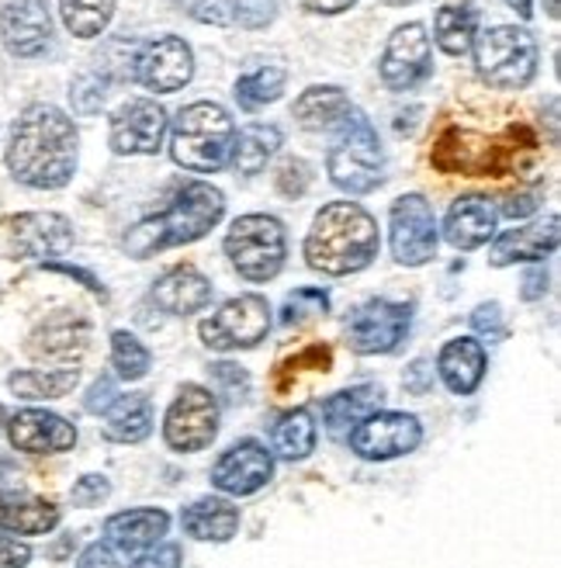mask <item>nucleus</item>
I'll list each match as a JSON object with an SVG mask.
<instances>
[{"instance_id":"f257e3e1","label":"nucleus","mask_w":561,"mask_h":568,"mask_svg":"<svg viewBox=\"0 0 561 568\" xmlns=\"http://www.w3.org/2000/svg\"><path fill=\"white\" fill-rule=\"evenodd\" d=\"M8 170L14 181L39 191H55L70 184L76 170V129L60 108H24V115L11 129Z\"/></svg>"},{"instance_id":"f03ea898","label":"nucleus","mask_w":561,"mask_h":568,"mask_svg":"<svg viewBox=\"0 0 561 568\" xmlns=\"http://www.w3.org/2000/svg\"><path fill=\"white\" fill-rule=\"evenodd\" d=\"M378 246V225L368 212L357 202H333L316 215L305 236V261L313 271L344 277L371 267Z\"/></svg>"},{"instance_id":"7ed1b4c3","label":"nucleus","mask_w":561,"mask_h":568,"mask_svg":"<svg viewBox=\"0 0 561 568\" xmlns=\"http://www.w3.org/2000/svg\"><path fill=\"white\" fill-rule=\"evenodd\" d=\"M222 212H226V197H222V191L212 184H202V181H191L171 197V205L163 212L132 225L125 236V250L132 257L146 261L160 250L194 243L215 230Z\"/></svg>"},{"instance_id":"20e7f679","label":"nucleus","mask_w":561,"mask_h":568,"mask_svg":"<svg viewBox=\"0 0 561 568\" xmlns=\"http://www.w3.org/2000/svg\"><path fill=\"white\" fill-rule=\"evenodd\" d=\"M236 125L230 111L212 101H194L181 108L171 132V156L194 174H215L230 163Z\"/></svg>"},{"instance_id":"39448f33","label":"nucleus","mask_w":561,"mask_h":568,"mask_svg":"<svg viewBox=\"0 0 561 568\" xmlns=\"http://www.w3.org/2000/svg\"><path fill=\"white\" fill-rule=\"evenodd\" d=\"M329 178L336 187H344L350 194H368L385 181V150L378 129L364 111H347V119L340 122L333 146H329Z\"/></svg>"},{"instance_id":"423d86ee","label":"nucleus","mask_w":561,"mask_h":568,"mask_svg":"<svg viewBox=\"0 0 561 568\" xmlns=\"http://www.w3.org/2000/svg\"><path fill=\"white\" fill-rule=\"evenodd\" d=\"M475 67L499 91H520L538 73V42L527 28L499 24L475 39Z\"/></svg>"},{"instance_id":"0eeeda50","label":"nucleus","mask_w":561,"mask_h":568,"mask_svg":"<svg viewBox=\"0 0 561 568\" xmlns=\"http://www.w3.org/2000/svg\"><path fill=\"white\" fill-rule=\"evenodd\" d=\"M226 253L233 267L239 271V277L264 284L285 267V257H288L285 225L274 215H243L226 233Z\"/></svg>"},{"instance_id":"6e6552de","label":"nucleus","mask_w":561,"mask_h":568,"mask_svg":"<svg viewBox=\"0 0 561 568\" xmlns=\"http://www.w3.org/2000/svg\"><path fill=\"white\" fill-rule=\"evenodd\" d=\"M271 329V305L264 295H236L222 302L202 323V344L208 351H249L257 347Z\"/></svg>"},{"instance_id":"1a4fd4ad","label":"nucleus","mask_w":561,"mask_h":568,"mask_svg":"<svg viewBox=\"0 0 561 568\" xmlns=\"http://www.w3.org/2000/svg\"><path fill=\"white\" fill-rule=\"evenodd\" d=\"M218 434V399L205 385H184L163 416V440L177 454L205 450Z\"/></svg>"},{"instance_id":"9d476101","label":"nucleus","mask_w":561,"mask_h":568,"mask_svg":"<svg viewBox=\"0 0 561 568\" xmlns=\"http://www.w3.org/2000/svg\"><path fill=\"white\" fill-rule=\"evenodd\" d=\"M412 326V305L371 298L350 312L347 320V344L357 354H391Z\"/></svg>"},{"instance_id":"9b49d317","label":"nucleus","mask_w":561,"mask_h":568,"mask_svg":"<svg viewBox=\"0 0 561 568\" xmlns=\"http://www.w3.org/2000/svg\"><path fill=\"white\" fill-rule=\"evenodd\" d=\"M350 437V450L364 462H391L416 450L424 440V426L409 413H371L364 416Z\"/></svg>"},{"instance_id":"f8f14e48","label":"nucleus","mask_w":561,"mask_h":568,"mask_svg":"<svg viewBox=\"0 0 561 568\" xmlns=\"http://www.w3.org/2000/svg\"><path fill=\"white\" fill-rule=\"evenodd\" d=\"M194 77V52L177 36H160L146 45L135 49L132 60V80L156 94H177L187 88Z\"/></svg>"},{"instance_id":"ddd939ff","label":"nucleus","mask_w":561,"mask_h":568,"mask_svg":"<svg viewBox=\"0 0 561 568\" xmlns=\"http://www.w3.org/2000/svg\"><path fill=\"white\" fill-rule=\"evenodd\" d=\"M391 253L406 267H424L437 253V219L424 194H402L391 205Z\"/></svg>"},{"instance_id":"4468645a","label":"nucleus","mask_w":561,"mask_h":568,"mask_svg":"<svg viewBox=\"0 0 561 568\" xmlns=\"http://www.w3.org/2000/svg\"><path fill=\"white\" fill-rule=\"evenodd\" d=\"M434 73V45L424 24H402L391 32L381 55V80L391 91H412Z\"/></svg>"},{"instance_id":"2eb2a0df","label":"nucleus","mask_w":561,"mask_h":568,"mask_svg":"<svg viewBox=\"0 0 561 568\" xmlns=\"http://www.w3.org/2000/svg\"><path fill=\"white\" fill-rule=\"evenodd\" d=\"M166 135V111L156 101H129L111 115L108 142L119 156H153Z\"/></svg>"},{"instance_id":"dca6fc26","label":"nucleus","mask_w":561,"mask_h":568,"mask_svg":"<svg viewBox=\"0 0 561 568\" xmlns=\"http://www.w3.org/2000/svg\"><path fill=\"white\" fill-rule=\"evenodd\" d=\"M274 478V458L261 440L233 444L212 468V486L226 496H254Z\"/></svg>"},{"instance_id":"f3484780","label":"nucleus","mask_w":561,"mask_h":568,"mask_svg":"<svg viewBox=\"0 0 561 568\" xmlns=\"http://www.w3.org/2000/svg\"><path fill=\"white\" fill-rule=\"evenodd\" d=\"M0 36L4 45L21 55V60H35L52 42V18L45 0H11L0 11Z\"/></svg>"},{"instance_id":"a211bd4d","label":"nucleus","mask_w":561,"mask_h":568,"mask_svg":"<svg viewBox=\"0 0 561 568\" xmlns=\"http://www.w3.org/2000/svg\"><path fill=\"white\" fill-rule=\"evenodd\" d=\"M166 530H171V517H166V509L143 506V509H125V514L108 517L104 541L132 565L139 555H146L150 548H156Z\"/></svg>"},{"instance_id":"6ab92c4d","label":"nucleus","mask_w":561,"mask_h":568,"mask_svg":"<svg viewBox=\"0 0 561 568\" xmlns=\"http://www.w3.org/2000/svg\"><path fill=\"white\" fill-rule=\"evenodd\" d=\"M11 243H14V253H21L28 261H49L73 246V225L70 219L55 212L18 215L11 222Z\"/></svg>"},{"instance_id":"aec40b11","label":"nucleus","mask_w":561,"mask_h":568,"mask_svg":"<svg viewBox=\"0 0 561 568\" xmlns=\"http://www.w3.org/2000/svg\"><path fill=\"white\" fill-rule=\"evenodd\" d=\"M8 437L24 454H63L76 444L73 423L45 409H21L8 419Z\"/></svg>"},{"instance_id":"412c9836","label":"nucleus","mask_w":561,"mask_h":568,"mask_svg":"<svg viewBox=\"0 0 561 568\" xmlns=\"http://www.w3.org/2000/svg\"><path fill=\"white\" fill-rule=\"evenodd\" d=\"M554 250H558V219L551 215L544 222H530L520 225V230H507L502 236H496L489 250V264L510 267L517 261H544Z\"/></svg>"},{"instance_id":"4be33fe9","label":"nucleus","mask_w":561,"mask_h":568,"mask_svg":"<svg viewBox=\"0 0 561 568\" xmlns=\"http://www.w3.org/2000/svg\"><path fill=\"white\" fill-rule=\"evenodd\" d=\"M496 222L499 212L489 205V197H458L451 212H447L443 236L458 250H479L496 236Z\"/></svg>"},{"instance_id":"5701e85b","label":"nucleus","mask_w":561,"mask_h":568,"mask_svg":"<svg viewBox=\"0 0 561 568\" xmlns=\"http://www.w3.org/2000/svg\"><path fill=\"white\" fill-rule=\"evenodd\" d=\"M88 339H91L88 320L73 316V312H60V316L45 320L35 329L28 351H32V357H39V361H73L88 351Z\"/></svg>"},{"instance_id":"b1692460","label":"nucleus","mask_w":561,"mask_h":568,"mask_svg":"<svg viewBox=\"0 0 561 568\" xmlns=\"http://www.w3.org/2000/svg\"><path fill=\"white\" fill-rule=\"evenodd\" d=\"M153 302L171 316H191L212 302V281L194 267H174L153 284Z\"/></svg>"},{"instance_id":"393cba45","label":"nucleus","mask_w":561,"mask_h":568,"mask_svg":"<svg viewBox=\"0 0 561 568\" xmlns=\"http://www.w3.org/2000/svg\"><path fill=\"white\" fill-rule=\"evenodd\" d=\"M437 372L455 395H471L486 378V347L471 336H458L440 351Z\"/></svg>"},{"instance_id":"a878e982","label":"nucleus","mask_w":561,"mask_h":568,"mask_svg":"<svg viewBox=\"0 0 561 568\" xmlns=\"http://www.w3.org/2000/svg\"><path fill=\"white\" fill-rule=\"evenodd\" d=\"M181 527L194 541H230L239 530V509L222 496H202L181 509Z\"/></svg>"},{"instance_id":"bb28decb","label":"nucleus","mask_w":561,"mask_h":568,"mask_svg":"<svg viewBox=\"0 0 561 568\" xmlns=\"http://www.w3.org/2000/svg\"><path fill=\"white\" fill-rule=\"evenodd\" d=\"M381 406V388L378 385H357L347 392H336L323 403V423H326V434L329 437H347L354 426L378 413Z\"/></svg>"},{"instance_id":"cd10ccee","label":"nucleus","mask_w":561,"mask_h":568,"mask_svg":"<svg viewBox=\"0 0 561 568\" xmlns=\"http://www.w3.org/2000/svg\"><path fill=\"white\" fill-rule=\"evenodd\" d=\"M104 434L119 444H139L153 434V403L150 395H119L104 413Z\"/></svg>"},{"instance_id":"c85d7f7f","label":"nucleus","mask_w":561,"mask_h":568,"mask_svg":"<svg viewBox=\"0 0 561 568\" xmlns=\"http://www.w3.org/2000/svg\"><path fill=\"white\" fill-rule=\"evenodd\" d=\"M60 524V509L49 499L0 493V530L11 534H49Z\"/></svg>"},{"instance_id":"c756f323","label":"nucleus","mask_w":561,"mask_h":568,"mask_svg":"<svg viewBox=\"0 0 561 568\" xmlns=\"http://www.w3.org/2000/svg\"><path fill=\"white\" fill-rule=\"evenodd\" d=\"M347 111H350V98L340 88H308L295 101L292 115L302 129L323 132V129L340 125L347 119Z\"/></svg>"},{"instance_id":"7c9ffc66","label":"nucleus","mask_w":561,"mask_h":568,"mask_svg":"<svg viewBox=\"0 0 561 568\" xmlns=\"http://www.w3.org/2000/svg\"><path fill=\"white\" fill-rule=\"evenodd\" d=\"M80 382L76 367H49V372H39V367H28V372H14L8 378L11 392L18 399L28 403H42V399H63L67 392H73Z\"/></svg>"},{"instance_id":"2f4dec72","label":"nucleus","mask_w":561,"mask_h":568,"mask_svg":"<svg viewBox=\"0 0 561 568\" xmlns=\"http://www.w3.org/2000/svg\"><path fill=\"white\" fill-rule=\"evenodd\" d=\"M434 36L447 55H465L479 36V11L465 0L461 4H443L434 18Z\"/></svg>"},{"instance_id":"473e14b6","label":"nucleus","mask_w":561,"mask_h":568,"mask_svg":"<svg viewBox=\"0 0 561 568\" xmlns=\"http://www.w3.org/2000/svg\"><path fill=\"white\" fill-rule=\"evenodd\" d=\"M280 146V129L277 125H246L236 139H233V153L230 163L239 170V174H261L264 163L277 153Z\"/></svg>"},{"instance_id":"72a5a7b5","label":"nucleus","mask_w":561,"mask_h":568,"mask_svg":"<svg viewBox=\"0 0 561 568\" xmlns=\"http://www.w3.org/2000/svg\"><path fill=\"white\" fill-rule=\"evenodd\" d=\"M271 447L277 458L285 462H302L316 447V423L305 409H292L271 426Z\"/></svg>"},{"instance_id":"f704fd0d","label":"nucleus","mask_w":561,"mask_h":568,"mask_svg":"<svg viewBox=\"0 0 561 568\" xmlns=\"http://www.w3.org/2000/svg\"><path fill=\"white\" fill-rule=\"evenodd\" d=\"M285 67H274V63H261V67H249L239 80H236V101L239 108L246 111H257L271 101L280 98V91H285Z\"/></svg>"},{"instance_id":"c9c22d12","label":"nucleus","mask_w":561,"mask_h":568,"mask_svg":"<svg viewBox=\"0 0 561 568\" xmlns=\"http://www.w3.org/2000/svg\"><path fill=\"white\" fill-rule=\"evenodd\" d=\"M60 14L76 39H98L115 14V0H60Z\"/></svg>"},{"instance_id":"e433bc0d","label":"nucleus","mask_w":561,"mask_h":568,"mask_svg":"<svg viewBox=\"0 0 561 568\" xmlns=\"http://www.w3.org/2000/svg\"><path fill=\"white\" fill-rule=\"evenodd\" d=\"M111 364H115L119 378L139 382V378H146L153 357H150V351L143 347V339H139V336H132L129 329H115V333H111Z\"/></svg>"},{"instance_id":"4c0bfd02","label":"nucleus","mask_w":561,"mask_h":568,"mask_svg":"<svg viewBox=\"0 0 561 568\" xmlns=\"http://www.w3.org/2000/svg\"><path fill=\"white\" fill-rule=\"evenodd\" d=\"M208 375H212V385H215V392L222 395V403H226V406L246 403V395H249V375L243 372L239 364L218 361V364L208 367Z\"/></svg>"},{"instance_id":"58836bf2","label":"nucleus","mask_w":561,"mask_h":568,"mask_svg":"<svg viewBox=\"0 0 561 568\" xmlns=\"http://www.w3.org/2000/svg\"><path fill=\"white\" fill-rule=\"evenodd\" d=\"M326 308H329V298L323 288H298L295 295H288L285 308H280V320L292 326V323H305V320L319 316Z\"/></svg>"},{"instance_id":"ea45409f","label":"nucleus","mask_w":561,"mask_h":568,"mask_svg":"<svg viewBox=\"0 0 561 568\" xmlns=\"http://www.w3.org/2000/svg\"><path fill=\"white\" fill-rule=\"evenodd\" d=\"M70 98H73V108H76V111H83V115H94V111H98V108L104 104V98H108V77L98 73V70L83 73V77L73 83Z\"/></svg>"},{"instance_id":"a19ab883","label":"nucleus","mask_w":561,"mask_h":568,"mask_svg":"<svg viewBox=\"0 0 561 568\" xmlns=\"http://www.w3.org/2000/svg\"><path fill=\"white\" fill-rule=\"evenodd\" d=\"M277 14V0H233L230 18H236L243 28H267Z\"/></svg>"},{"instance_id":"79ce46f5","label":"nucleus","mask_w":561,"mask_h":568,"mask_svg":"<svg viewBox=\"0 0 561 568\" xmlns=\"http://www.w3.org/2000/svg\"><path fill=\"white\" fill-rule=\"evenodd\" d=\"M108 496H111V481L104 475H83L70 493L73 506H98Z\"/></svg>"},{"instance_id":"37998d69","label":"nucleus","mask_w":561,"mask_h":568,"mask_svg":"<svg viewBox=\"0 0 561 568\" xmlns=\"http://www.w3.org/2000/svg\"><path fill=\"white\" fill-rule=\"evenodd\" d=\"M76 568H132V565L101 537L91 548H83V555L76 558Z\"/></svg>"},{"instance_id":"c03bdc74","label":"nucleus","mask_w":561,"mask_h":568,"mask_svg":"<svg viewBox=\"0 0 561 568\" xmlns=\"http://www.w3.org/2000/svg\"><path fill=\"white\" fill-rule=\"evenodd\" d=\"M308 187V166L302 160H288L285 166L277 170V191L285 197H298Z\"/></svg>"},{"instance_id":"a18cd8bd","label":"nucleus","mask_w":561,"mask_h":568,"mask_svg":"<svg viewBox=\"0 0 561 568\" xmlns=\"http://www.w3.org/2000/svg\"><path fill=\"white\" fill-rule=\"evenodd\" d=\"M329 364H333V354H329V347H323V344H316V347H305L298 357H292L288 364H285V372H329Z\"/></svg>"},{"instance_id":"49530a36","label":"nucleus","mask_w":561,"mask_h":568,"mask_svg":"<svg viewBox=\"0 0 561 568\" xmlns=\"http://www.w3.org/2000/svg\"><path fill=\"white\" fill-rule=\"evenodd\" d=\"M471 326L479 329V333H486L489 339H502V336H507V326H502V308L496 302L475 308L471 312Z\"/></svg>"},{"instance_id":"de8ad7c7","label":"nucleus","mask_w":561,"mask_h":568,"mask_svg":"<svg viewBox=\"0 0 561 568\" xmlns=\"http://www.w3.org/2000/svg\"><path fill=\"white\" fill-rule=\"evenodd\" d=\"M132 568H181V548L177 545H156L146 555H139Z\"/></svg>"},{"instance_id":"09e8293b","label":"nucleus","mask_w":561,"mask_h":568,"mask_svg":"<svg viewBox=\"0 0 561 568\" xmlns=\"http://www.w3.org/2000/svg\"><path fill=\"white\" fill-rule=\"evenodd\" d=\"M28 561H32V548L18 541V537L0 534V568H24Z\"/></svg>"},{"instance_id":"8fccbe9b","label":"nucleus","mask_w":561,"mask_h":568,"mask_svg":"<svg viewBox=\"0 0 561 568\" xmlns=\"http://www.w3.org/2000/svg\"><path fill=\"white\" fill-rule=\"evenodd\" d=\"M119 399V388H115V382H111V378H101V382H94V388H91V395H88V403H83V406H88V413H108V406L111 403H115Z\"/></svg>"},{"instance_id":"3c124183","label":"nucleus","mask_w":561,"mask_h":568,"mask_svg":"<svg viewBox=\"0 0 561 568\" xmlns=\"http://www.w3.org/2000/svg\"><path fill=\"white\" fill-rule=\"evenodd\" d=\"M434 385V372H430V364L427 361H416L409 372H406V388L416 392V395H427Z\"/></svg>"},{"instance_id":"603ef678","label":"nucleus","mask_w":561,"mask_h":568,"mask_svg":"<svg viewBox=\"0 0 561 568\" xmlns=\"http://www.w3.org/2000/svg\"><path fill=\"white\" fill-rule=\"evenodd\" d=\"M530 212H538V197L534 194H513L507 205H502V215H510V219H523Z\"/></svg>"},{"instance_id":"864d4df0","label":"nucleus","mask_w":561,"mask_h":568,"mask_svg":"<svg viewBox=\"0 0 561 568\" xmlns=\"http://www.w3.org/2000/svg\"><path fill=\"white\" fill-rule=\"evenodd\" d=\"M544 292H548V274H544V271H530L527 281H523V292H520V295H523L527 302H534V298H541Z\"/></svg>"},{"instance_id":"5fc2aeb1","label":"nucleus","mask_w":561,"mask_h":568,"mask_svg":"<svg viewBox=\"0 0 561 568\" xmlns=\"http://www.w3.org/2000/svg\"><path fill=\"white\" fill-rule=\"evenodd\" d=\"M302 4L308 11H316V14H340V11L354 8L357 0H302Z\"/></svg>"},{"instance_id":"6e6d98bb","label":"nucleus","mask_w":561,"mask_h":568,"mask_svg":"<svg viewBox=\"0 0 561 568\" xmlns=\"http://www.w3.org/2000/svg\"><path fill=\"white\" fill-rule=\"evenodd\" d=\"M507 4H510L520 18H530V11H534V8H530V0H507Z\"/></svg>"},{"instance_id":"4d7b16f0","label":"nucleus","mask_w":561,"mask_h":568,"mask_svg":"<svg viewBox=\"0 0 561 568\" xmlns=\"http://www.w3.org/2000/svg\"><path fill=\"white\" fill-rule=\"evenodd\" d=\"M8 423V413H4V406H0V426H4Z\"/></svg>"}]
</instances>
